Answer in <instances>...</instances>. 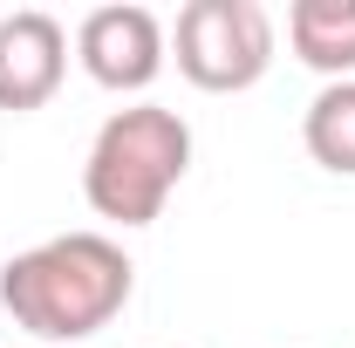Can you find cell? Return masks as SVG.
I'll return each instance as SVG.
<instances>
[{"label":"cell","instance_id":"5b68a950","mask_svg":"<svg viewBox=\"0 0 355 348\" xmlns=\"http://www.w3.org/2000/svg\"><path fill=\"white\" fill-rule=\"evenodd\" d=\"M62 69H69V35L55 14L42 7L0 14V110H42L62 89Z\"/></svg>","mask_w":355,"mask_h":348},{"label":"cell","instance_id":"7a4b0ae2","mask_svg":"<svg viewBox=\"0 0 355 348\" xmlns=\"http://www.w3.org/2000/svg\"><path fill=\"white\" fill-rule=\"evenodd\" d=\"M184 171H191V123L178 110H164V103H130L89 143L83 198L96 218L150 225L164 212V198L184 184Z\"/></svg>","mask_w":355,"mask_h":348},{"label":"cell","instance_id":"277c9868","mask_svg":"<svg viewBox=\"0 0 355 348\" xmlns=\"http://www.w3.org/2000/svg\"><path fill=\"white\" fill-rule=\"evenodd\" d=\"M76 55H83L89 82L116 89V96L150 89L157 69H164V21L150 7H137V0L96 7V14H83V28H76Z\"/></svg>","mask_w":355,"mask_h":348},{"label":"cell","instance_id":"8992f818","mask_svg":"<svg viewBox=\"0 0 355 348\" xmlns=\"http://www.w3.org/2000/svg\"><path fill=\"white\" fill-rule=\"evenodd\" d=\"M287 42L314 76L349 82L355 76V0H294L287 7Z\"/></svg>","mask_w":355,"mask_h":348},{"label":"cell","instance_id":"6da1fadb","mask_svg":"<svg viewBox=\"0 0 355 348\" xmlns=\"http://www.w3.org/2000/svg\"><path fill=\"white\" fill-rule=\"evenodd\" d=\"M137 266L103 232H62L0 266V307L35 342H89L130 307Z\"/></svg>","mask_w":355,"mask_h":348},{"label":"cell","instance_id":"52a82bcc","mask_svg":"<svg viewBox=\"0 0 355 348\" xmlns=\"http://www.w3.org/2000/svg\"><path fill=\"white\" fill-rule=\"evenodd\" d=\"M301 143H308V157L321 164V171L355 177V76H349V82H328L308 103V116H301Z\"/></svg>","mask_w":355,"mask_h":348},{"label":"cell","instance_id":"3957f363","mask_svg":"<svg viewBox=\"0 0 355 348\" xmlns=\"http://www.w3.org/2000/svg\"><path fill=\"white\" fill-rule=\"evenodd\" d=\"M178 69L205 96H239L273 69V14L260 0H184Z\"/></svg>","mask_w":355,"mask_h":348}]
</instances>
